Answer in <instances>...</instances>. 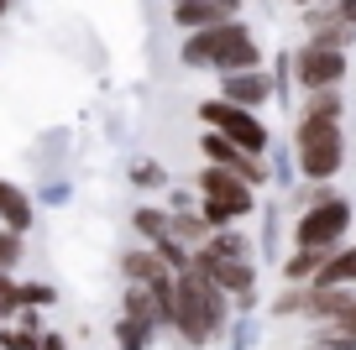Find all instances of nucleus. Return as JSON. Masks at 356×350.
<instances>
[{
	"label": "nucleus",
	"mask_w": 356,
	"mask_h": 350,
	"mask_svg": "<svg viewBox=\"0 0 356 350\" xmlns=\"http://www.w3.org/2000/svg\"><path fill=\"white\" fill-rule=\"evenodd\" d=\"M173 324L189 345H204V340L220 335L225 324V293L210 283L204 272H178V288H173Z\"/></svg>",
	"instance_id": "f257e3e1"
},
{
	"label": "nucleus",
	"mask_w": 356,
	"mask_h": 350,
	"mask_svg": "<svg viewBox=\"0 0 356 350\" xmlns=\"http://www.w3.org/2000/svg\"><path fill=\"white\" fill-rule=\"evenodd\" d=\"M184 63L241 74V68H257V42L236 22H225V26H210V32H194L189 42H184Z\"/></svg>",
	"instance_id": "f03ea898"
},
{
	"label": "nucleus",
	"mask_w": 356,
	"mask_h": 350,
	"mask_svg": "<svg viewBox=\"0 0 356 350\" xmlns=\"http://www.w3.org/2000/svg\"><path fill=\"white\" fill-rule=\"evenodd\" d=\"M194 272H204L220 293H246L252 288V251H246L241 235H215V241H204L200 251L189 256Z\"/></svg>",
	"instance_id": "7ed1b4c3"
},
{
	"label": "nucleus",
	"mask_w": 356,
	"mask_h": 350,
	"mask_svg": "<svg viewBox=\"0 0 356 350\" xmlns=\"http://www.w3.org/2000/svg\"><path fill=\"white\" fill-rule=\"evenodd\" d=\"M341 121H325V115H304L299 121V162L309 183H325V178L341 173Z\"/></svg>",
	"instance_id": "20e7f679"
},
{
	"label": "nucleus",
	"mask_w": 356,
	"mask_h": 350,
	"mask_svg": "<svg viewBox=\"0 0 356 350\" xmlns=\"http://www.w3.org/2000/svg\"><path fill=\"white\" fill-rule=\"evenodd\" d=\"M346 225H351V209H346L335 194H320L309 209H304V219L293 225L299 251H330V246H341Z\"/></svg>",
	"instance_id": "39448f33"
},
{
	"label": "nucleus",
	"mask_w": 356,
	"mask_h": 350,
	"mask_svg": "<svg viewBox=\"0 0 356 350\" xmlns=\"http://www.w3.org/2000/svg\"><path fill=\"white\" fill-rule=\"evenodd\" d=\"M200 194H204V225H225V219L252 209V183H241V178L225 173V167H204Z\"/></svg>",
	"instance_id": "423d86ee"
},
{
	"label": "nucleus",
	"mask_w": 356,
	"mask_h": 350,
	"mask_svg": "<svg viewBox=\"0 0 356 350\" xmlns=\"http://www.w3.org/2000/svg\"><path fill=\"white\" fill-rule=\"evenodd\" d=\"M204 121H210L215 131L225 136V142L246 147V152H262V147H267V126L257 121L252 110L231 105V99H215V105H204Z\"/></svg>",
	"instance_id": "0eeeda50"
},
{
	"label": "nucleus",
	"mask_w": 356,
	"mask_h": 350,
	"mask_svg": "<svg viewBox=\"0 0 356 350\" xmlns=\"http://www.w3.org/2000/svg\"><path fill=\"white\" fill-rule=\"evenodd\" d=\"M204 152H210V162H215V167H225V173H236V178H241V183H267V167L257 162V152H246V147L225 142L220 131H210V136H204Z\"/></svg>",
	"instance_id": "6e6552de"
},
{
	"label": "nucleus",
	"mask_w": 356,
	"mask_h": 350,
	"mask_svg": "<svg viewBox=\"0 0 356 350\" xmlns=\"http://www.w3.org/2000/svg\"><path fill=\"white\" fill-rule=\"evenodd\" d=\"M341 74H346V58L335 53V47H320V42H309L299 53V78H304V89H335L341 84Z\"/></svg>",
	"instance_id": "1a4fd4ad"
},
{
	"label": "nucleus",
	"mask_w": 356,
	"mask_h": 350,
	"mask_svg": "<svg viewBox=\"0 0 356 350\" xmlns=\"http://www.w3.org/2000/svg\"><path fill=\"white\" fill-rule=\"evenodd\" d=\"M178 26H189V32H210V26H225L236 16V0H189V6H178Z\"/></svg>",
	"instance_id": "9d476101"
},
{
	"label": "nucleus",
	"mask_w": 356,
	"mask_h": 350,
	"mask_svg": "<svg viewBox=\"0 0 356 350\" xmlns=\"http://www.w3.org/2000/svg\"><path fill=\"white\" fill-rule=\"evenodd\" d=\"M0 225L16 230V235L32 230V199H26L22 183H11V178H0Z\"/></svg>",
	"instance_id": "9b49d317"
},
{
	"label": "nucleus",
	"mask_w": 356,
	"mask_h": 350,
	"mask_svg": "<svg viewBox=\"0 0 356 350\" xmlns=\"http://www.w3.org/2000/svg\"><path fill=\"white\" fill-rule=\"evenodd\" d=\"M273 94V84H267L257 68H241V74H225V99L231 105H241V110H252V105H262V99Z\"/></svg>",
	"instance_id": "f8f14e48"
},
{
	"label": "nucleus",
	"mask_w": 356,
	"mask_h": 350,
	"mask_svg": "<svg viewBox=\"0 0 356 350\" xmlns=\"http://www.w3.org/2000/svg\"><path fill=\"white\" fill-rule=\"evenodd\" d=\"M314 283H320V288H346V283H356V246H351V251H341V256H330V262H325V272L314 277Z\"/></svg>",
	"instance_id": "ddd939ff"
},
{
	"label": "nucleus",
	"mask_w": 356,
	"mask_h": 350,
	"mask_svg": "<svg viewBox=\"0 0 356 350\" xmlns=\"http://www.w3.org/2000/svg\"><path fill=\"white\" fill-rule=\"evenodd\" d=\"M325 262H330V251H299L289 267H283V277H289V283H309V277L325 272Z\"/></svg>",
	"instance_id": "4468645a"
},
{
	"label": "nucleus",
	"mask_w": 356,
	"mask_h": 350,
	"mask_svg": "<svg viewBox=\"0 0 356 350\" xmlns=\"http://www.w3.org/2000/svg\"><path fill=\"white\" fill-rule=\"evenodd\" d=\"M147 335H152V324H142V319H126L115 324V340H121V350H147Z\"/></svg>",
	"instance_id": "2eb2a0df"
},
{
	"label": "nucleus",
	"mask_w": 356,
	"mask_h": 350,
	"mask_svg": "<svg viewBox=\"0 0 356 350\" xmlns=\"http://www.w3.org/2000/svg\"><path fill=\"white\" fill-rule=\"evenodd\" d=\"M22 235H16V230H6L0 225V272H16V267H22Z\"/></svg>",
	"instance_id": "dca6fc26"
},
{
	"label": "nucleus",
	"mask_w": 356,
	"mask_h": 350,
	"mask_svg": "<svg viewBox=\"0 0 356 350\" xmlns=\"http://www.w3.org/2000/svg\"><path fill=\"white\" fill-rule=\"evenodd\" d=\"M22 314V283L11 272H0V319H16Z\"/></svg>",
	"instance_id": "f3484780"
},
{
	"label": "nucleus",
	"mask_w": 356,
	"mask_h": 350,
	"mask_svg": "<svg viewBox=\"0 0 356 350\" xmlns=\"http://www.w3.org/2000/svg\"><path fill=\"white\" fill-rule=\"evenodd\" d=\"M136 230H142L147 241L163 246L168 241V215H157V209H136Z\"/></svg>",
	"instance_id": "a211bd4d"
},
{
	"label": "nucleus",
	"mask_w": 356,
	"mask_h": 350,
	"mask_svg": "<svg viewBox=\"0 0 356 350\" xmlns=\"http://www.w3.org/2000/svg\"><path fill=\"white\" fill-rule=\"evenodd\" d=\"M42 303H53V288L47 283H22V308H42Z\"/></svg>",
	"instance_id": "6ab92c4d"
},
{
	"label": "nucleus",
	"mask_w": 356,
	"mask_h": 350,
	"mask_svg": "<svg viewBox=\"0 0 356 350\" xmlns=\"http://www.w3.org/2000/svg\"><path fill=\"white\" fill-rule=\"evenodd\" d=\"M131 178H136V188H157V183H163V167L136 162V167H131Z\"/></svg>",
	"instance_id": "aec40b11"
},
{
	"label": "nucleus",
	"mask_w": 356,
	"mask_h": 350,
	"mask_svg": "<svg viewBox=\"0 0 356 350\" xmlns=\"http://www.w3.org/2000/svg\"><path fill=\"white\" fill-rule=\"evenodd\" d=\"M335 329H346V335H356V303H351V308H346V314H341V319H335Z\"/></svg>",
	"instance_id": "412c9836"
},
{
	"label": "nucleus",
	"mask_w": 356,
	"mask_h": 350,
	"mask_svg": "<svg viewBox=\"0 0 356 350\" xmlns=\"http://www.w3.org/2000/svg\"><path fill=\"white\" fill-rule=\"evenodd\" d=\"M37 350H68V345H63V335H42V345H37Z\"/></svg>",
	"instance_id": "4be33fe9"
},
{
	"label": "nucleus",
	"mask_w": 356,
	"mask_h": 350,
	"mask_svg": "<svg viewBox=\"0 0 356 350\" xmlns=\"http://www.w3.org/2000/svg\"><path fill=\"white\" fill-rule=\"evenodd\" d=\"M11 6H16V0H0V22H6V16H11Z\"/></svg>",
	"instance_id": "5701e85b"
},
{
	"label": "nucleus",
	"mask_w": 356,
	"mask_h": 350,
	"mask_svg": "<svg viewBox=\"0 0 356 350\" xmlns=\"http://www.w3.org/2000/svg\"><path fill=\"white\" fill-rule=\"evenodd\" d=\"M178 6H189V0H178Z\"/></svg>",
	"instance_id": "b1692460"
}]
</instances>
